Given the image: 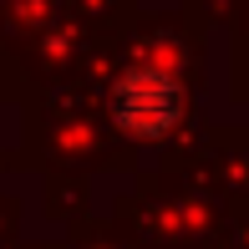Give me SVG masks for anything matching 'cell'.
<instances>
[{"instance_id": "6da1fadb", "label": "cell", "mask_w": 249, "mask_h": 249, "mask_svg": "<svg viewBox=\"0 0 249 249\" xmlns=\"http://www.w3.org/2000/svg\"><path fill=\"white\" fill-rule=\"evenodd\" d=\"M178 107H183V92L168 71H153V66H138L117 82L112 92V112L117 122L132 132V138H163L178 122Z\"/></svg>"}]
</instances>
